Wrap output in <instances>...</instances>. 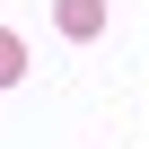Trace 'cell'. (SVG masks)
I'll return each mask as SVG.
<instances>
[{"label":"cell","mask_w":149,"mask_h":149,"mask_svg":"<svg viewBox=\"0 0 149 149\" xmlns=\"http://www.w3.org/2000/svg\"><path fill=\"white\" fill-rule=\"evenodd\" d=\"M18 70H26V44H18L9 26H0V88H9V79H18Z\"/></svg>","instance_id":"obj_2"},{"label":"cell","mask_w":149,"mask_h":149,"mask_svg":"<svg viewBox=\"0 0 149 149\" xmlns=\"http://www.w3.org/2000/svg\"><path fill=\"white\" fill-rule=\"evenodd\" d=\"M105 26V0H61V35H97Z\"/></svg>","instance_id":"obj_1"}]
</instances>
